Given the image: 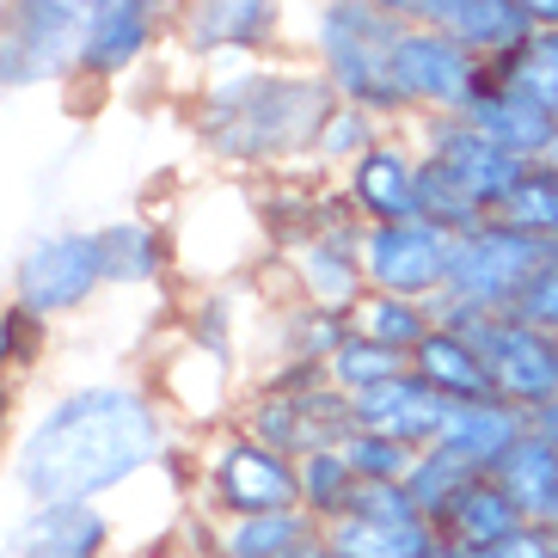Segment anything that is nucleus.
<instances>
[{"label": "nucleus", "instance_id": "f257e3e1", "mask_svg": "<svg viewBox=\"0 0 558 558\" xmlns=\"http://www.w3.org/2000/svg\"><path fill=\"white\" fill-rule=\"evenodd\" d=\"M179 466L191 473V436L160 405L154 380L130 368L44 393L7 448V485L19 504H111Z\"/></svg>", "mask_w": 558, "mask_h": 558}, {"label": "nucleus", "instance_id": "f03ea898", "mask_svg": "<svg viewBox=\"0 0 558 558\" xmlns=\"http://www.w3.org/2000/svg\"><path fill=\"white\" fill-rule=\"evenodd\" d=\"M338 93L295 50L264 62L203 68L184 99V135L221 179H295L313 172L319 130Z\"/></svg>", "mask_w": 558, "mask_h": 558}, {"label": "nucleus", "instance_id": "7ed1b4c3", "mask_svg": "<svg viewBox=\"0 0 558 558\" xmlns=\"http://www.w3.org/2000/svg\"><path fill=\"white\" fill-rule=\"evenodd\" d=\"M399 19H387L375 0H295V25H289V50L307 68H319V81L344 105L380 111L399 123L393 105V44Z\"/></svg>", "mask_w": 558, "mask_h": 558}, {"label": "nucleus", "instance_id": "20e7f679", "mask_svg": "<svg viewBox=\"0 0 558 558\" xmlns=\"http://www.w3.org/2000/svg\"><path fill=\"white\" fill-rule=\"evenodd\" d=\"M172 252H179L184 289H215V282H252L270 264V221H264V191L246 179H209L191 184V197L166 215Z\"/></svg>", "mask_w": 558, "mask_h": 558}, {"label": "nucleus", "instance_id": "39448f33", "mask_svg": "<svg viewBox=\"0 0 558 558\" xmlns=\"http://www.w3.org/2000/svg\"><path fill=\"white\" fill-rule=\"evenodd\" d=\"M233 424L258 436L264 448L301 460L319 448H338L356 429V417H350V393L331 387L319 362H258Z\"/></svg>", "mask_w": 558, "mask_h": 558}, {"label": "nucleus", "instance_id": "423d86ee", "mask_svg": "<svg viewBox=\"0 0 558 558\" xmlns=\"http://www.w3.org/2000/svg\"><path fill=\"white\" fill-rule=\"evenodd\" d=\"M295 460L264 448L240 424L209 429L191 442V504L203 515H270V509H295Z\"/></svg>", "mask_w": 558, "mask_h": 558}, {"label": "nucleus", "instance_id": "0eeeda50", "mask_svg": "<svg viewBox=\"0 0 558 558\" xmlns=\"http://www.w3.org/2000/svg\"><path fill=\"white\" fill-rule=\"evenodd\" d=\"M7 295L19 307H32L37 319L68 326L93 313L111 289H105V246L99 228H44L37 240H25L7 270Z\"/></svg>", "mask_w": 558, "mask_h": 558}, {"label": "nucleus", "instance_id": "6e6552de", "mask_svg": "<svg viewBox=\"0 0 558 558\" xmlns=\"http://www.w3.org/2000/svg\"><path fill=\"white\" fill-rule=\"evenodd\" d=\"M546 240H527L504 215H485L478 228L454 233L448 246V282L436 295V319H466V313H515L522 282L534 270Z\"/></svg>", "mask_w": 558, "mask_h": 558}, {"label": "nucleus", "instance_id": "1a4fd4ad", "mask_svg": "<svg viewBox=\"0 0 558 558\" xmlns=\"http://www.w3.org/2000/svg\"><path fill=\"white\" fill-rule=\"evenodd\" d=\"M492 81V62H478L442 25H405L393 44V105L399 123L424 117H466Z\"/></svg>", "mask_w": 558, "mask_h": 558}, {"label": "nucleus", "instance_id": "9d476101", "mask_svg": "<svg viewBox=\"0 0 558 558\" xmlns=\"http://www.w3.org/2000/svg\"><path fill=\"white\" fill-rule=\"evenodd\" d=\"M93 0H0V93L68 86Z\"/></svg>", "mask_w": 558, "mask_h": 558}, {"label": "nucleus", "instance_id": "9b49d317", "mask_svg": "<svg viewBox=\"0 0 558 558\" xmlns=\"http://www.w3.org/2000/svg\"><path fill=\"white\" fill-rule=\"evenodd\" d=\"M295 0H184L172 19V56L197 68L264 62L289 50Z\"/></svg>", "mask_w": 558, "mask_h": 558}, {"label": "nucleus", "instance_id": "f8f14e48", "mask_svg": "<svg viewBox=\"0 0 558 558\" xmlns=\"http://www.w3.org/2000/svg\"><path fill=\"white\" fill-rule=\"evenodd\" d=\"M148 380H154V393H160V405L179 417V429H191V442H197V436L228 429L233 417H240V399H246L252 368L246 362L215 356V350L184 344V338L166 331V350L148 368Z\"/></svg>", "mask_w": 558, "mask_h": 558}, {"label": "nucleus", "instance_id": "ddd939ff", "mask_svg": "<svg viewBox=\"0 0 558 558\" xmlns=\"http://www.w3.org/2000/svg\"><path fill=\"white\" fill-rule=\"evenodd\" d=\"M442 326L466 331L492 368V393L522 411H541L558 399V331L527 326L522 313H466V319H442Z\"/></svg>", "mask_w": 558, "mask_h": 558}, {"label": "nucleus", "instance_id": "4468645a", "mask_svg": "<svg viewBox=\"0 0 558 558\" xmlns=\"http://www.w3.org/2000/svg\"><path fill=\"white\" fill-rule=\"evenodd\" d=\"M331 558H429L442 527L429 522L405 485H356L350 509L319 527Z\"/></svg>", "mask_w": 558, "mask_h": 558}, {"label": "nucleus", "instance_id": "2eb2a0df", "mask_svg": "<svg viewBox=\"0 0 558 558\" xmlns=\"http://www.w3.org/2000/svg\"><path fill=\"white\" fill-rule=\"evenodd\" d=\"M166 44H172V7L166 0H93L86 7L74 81L117 86V81H130V74H142Z\"/></svg>", "mask_w": 558, "mask_h": 558}, {"label": "nucleus", "instance_id": "dca6fc26", "mask_svg": "<svg viewBox=\"0 0 558 558\" xmlns=\"http://www.w3.org/2000/svg\"><path fill=\"white\" fill-rule=\"evenodd\" d=\"M405 130H411V142H417V154H424V166H436L442 179H454L485 215L504 209V197L527 172V160L497 148L473 117H424V123H405Z\"/></svg>", "mask_w": 558, "mask_h": 558}, {"label": "nucleus", "instance_id": "f3484780", "mask_svg": "<svg viewBox=\"0 0 558 558\" xmlns=\"http://www.w3.org/2000/svg\"><path fill=\"white\" fill-rule=\"evenodd\" d=\"M264 270L289 282V301H313V307H326V313H356L362 295H368V277H362V221L344 215V221L295 240L289 252H277Z\"/></svg>", "mask_w": 558, "mask_h": 558}, {"label": "nucleus", "instance_id": "a211bd4d", "mask_svg": "<svg viewBox=\"0 0 558 558\" xmlns=\"http://www.w3.org/2000/svg\"><path fill=\"white\" fill-rule=\"evenodd\" d=\"M448 246H454V233H442L424 215L387 221V228H362V277H368L375 295L436 301L448 282Z\"/></svg>", "mask_w": 558, "mask_h": 558}, {"label": "nucleus", "instance_id": "6ab92c4d", "mask_svg": "<svg viewBox=\"0 0 558 558\" xmlns=\"http://www.w3.org/2000/svg\"><path fill=\"white\" fill-rule=\"evenodd\" d=\"M338 197L350 203V215H356L362 228L411 221V215L424 209V154H417L405 123L387 142H375L356 166L338 172Z\"/></svg>", "mask_w": 558, "mask_h": 558}, {"label": "nucleus", "instance_id": "aec40b11", "mask_svg": "<svg viewBox=\"0 0 558 558\" xmlns=\"http://www.w3.org/2000/svg\"><path fill=\"white\" fill-rule=\"evenodd\" d=\"M117 534L111 504H19L0 527V558H111Z\"/></svg>", "mask_w": 558, "mask_h": 558}, {"label": "nucleus", "instance_id": "412c9836", "mask_svg": "<svg viewBox=\"0 0 558 558\" xmlns=\"http://www.w3.org/2000/svg\"><path fill=\"white\" fill-rule=\"evenodd\" d=\"M191 527H197V541L179 527V553L191 558H295L301 546L319 541V522L301 515V509H270V515H203L191 504Z\"/></svg>", "mask_w": 558, "mask_h": 558}, {"label": "nucleus", "instance_id": "4be33fe9", "mask_svg": "<svg viewBox=\"0 0 558 558\" xmlns=\"http://www.w3.org/2000/svg\"><path fill=\"white\" fill-rule=\"evenodd\" d=\"M99 246H105V289L111 295L148 301V295H166V282L179 277L166 215H111V221H99Z\"/></svg>", "mask_w": 558, "mask_h": 558}, {"label": "nucleus", "instance_id": "5701e85b", "mask_svg": "<svg viewBox=\"0 0 558 558\" xmlns=\"http://www.w3.org/2000/svg\"><path fill=\"white\" fill-rule=\"evenodd\" d=\"M522 436H527V411L497 399V393H485V399H448L436 448L454 454L466 473H497L504 454L522 442Z\"/></svg>", "mask_w": 558, "mask_h": 558}, {"label": "nucleus", "instance_id": "b1692460", "mask_svg": "<svg viewBox=\"0 0 558 558\" xmlns=\"http://www.w3.org/2000/svg\"><path fill=\"white\" fill-rule=\"evenodd\" d=\"M442 411H448V399L436 393V387H424L411 368L350 399L356 429H375V436H393V442H411V448H436V436H442Z\"/></svg>", "mask_w": 558, "mask_h": 558}, {"label": "nucleus", "instance_id": "393cba45", "mask_svg": "<svg viewBox=\"0 0 558 558\" xmlns=\"http://www.w3.org/2000/svg\"><path fill=\"white\" fill-rule=\"evenodd\" d=\"M344 338H350V313H326L313 301H270L258 326V362H319L326 368Z\"/></svg>", "mask_w": 558, "mask_h": 558}, {"label": "nucleus", "instance_id": "a878e982", "mask_svg": "<svg viewBox=\"0 0 558 558\" xmlns=\"http://www.w3.org/2000/svg\"><path fill=\"white\" fill-rule=\"evenodd\" d=\"M466 117L492 135L497 148H509L515 160H527V166L546 160V148H553V135H558V117L546 111L541 99H527V93H515L509 81H497V68H492V81H485V93L473 99Z\"/></svg>", "mask_w": 558, "mask_h": 558}, {"label": "nucleus", "instance_id": "bb28decb", "mask_svg": "<svg viewBox=\"0 0 558 558\" xmlns=\"http://www.w3.org/2000/svg\"><path fill=\"white\" fill-rule=\"evenodd\" d=\"M527 515L515 509V497L497 485L492 473H473L466 485H460V497L442 509V541H454V546H466V553H485V546H497L504 534H515Z\"/></svg>", "mask_w": 558, "mask_h": 558}, {"label": "nucleus", "instance_id": "cd10ccee", "mask_svg": "<svg viewBox=\"0 0 558 558\" xmlns=\"http://www.w3.org/2000/svg\"><path fill=\"white\" fill-rule=\"evenodd\" d=\"M411 375L424 380V387H436L442 399H485L492 393V368H485L478 344L466 331L442 326V319H436V331H429L424 344L411 350Z\"/></svg>", "mask_w": 558, "mask_h": 558}, {"label": "nucleus", "instance_id": "c85d7f7f", "mask_svg": "<svg viewBox=\"0 0 558 558\" xmlns=\"http://www.w3.org/2000/svg\"><path fill=\"white\" fill-rule=\"evenodd\" d=\"M497 485H504L509 497H515V509H522L527 522H553L558 515V448H546L534 429H527L522 442L504 454V466H497Z\"/></svg>", "mask_w": 558, "mask_h": 558}, {"label": "nucleus", "instance_id": "c756f323", "mask_svg": "<svg viewBox=\"0 0 558 558\" xmlns=\"http://www.w3.org/2000/svg\"><path fill=\"white\" fill-rule=\"evenodd\" d=\"M448 32H454L460 44L478 56V62L497 68V62H509V56L534 37V19H527L522 7H509V0H466Z\"/></svg>", "mask_w": 558, "mask_h": 558}, {"label": "nucleus", "instance_id": "7c9ffc66", "mask_svg": "<svg viewBox=\"0 0 558 558\" xmlns=\"http://www.w3.org/2000/svg\"><path fill=\"white\" fill-rule=\"evenodd\" d=\"M350 331H362V338H375V344L399 350L411 362V350L436 331V301H405V295H375L368 289L362 307L350 313Z\"/></svg>", "mask_w": 558, "mask_h": 558}, {"label": "nucleus", "instance_id": "2f4dec72", "mask_svg": "<svg viewBox=\"0 0 558 558\" xmlns=\"http://www.w3.org/2000/svg\"><path fill=\"white\" fill-rule=\"evenodd\" d=\"M399 123H387L380 111H362V105H344L338 99V111L326 117V130H319V154H313V172H326V179H338L344 166H356L362 154L375 148V142H387Z\"/></svg>", "mask_w": 558, "mask_h": 558}, {"label": "nucleus", "instance_id": "473e14b6", "mask_svg": "<svg viewBox=\"0 0 558 558\" xmlns=\"http://www.w3.org/2000/svg\"><path fill=\"white\" fill-rule=\"evenodd\" d=\"M295 485H301L295 509H301V515H313L319 527L338 522V515L350 509V497H356V473H350L344 448H319V454H301V460H295Z\"/></svg>", "mask_w": 558, "mask_h": 558}, {"label": "nucleus", "instance_id": "72a5a7b5", "mask_svg": "<svg viewBox=\"0 0 558 558\" xmlns=\"http://www.w3.org/2000/svg\"><path fill=\"white\" fill-rule=\"evenodd\" d=\"M50 356H56V326L37 319L32 307H19L13 295H0V368L32 380V375H44Z\"/></svg>", "mask_w": 558, "mask_h": 558}, {"label": "nucleus", "instance_id": "f704fd0d", "mask_svg": "<svg viewBox=\"0 0 558 558\" xmlns=\"http://www.w3.org/2000/svg\"><path fill=\"white\" fill-rule=\"evenodd\" d=\"M411 362L399 356V350H387V344H375V338H362V331H350L344 344H338V356L326 362V375H331V387L338 393H368V387H380V380H393V375H405Z\"/></svg>", "mask_w": 558, "mask_h": 558}, {"label": "nucleus", "instance_id": "c9c22d12", "mask_svg": "<svg viewBox=\"0 0 558 558\" xmlns=\"http://www.w3.org/2000/svg\"><path fill=\"white\" fill-rule=\"evenodd\" d=\"M497 215H504L509 228H522L527 240H558V179L534 160L522 179H515V191L504 197Z\"/></svg>", "mask_w": 558, "mask_h": 558}, {"label": "nucleus", "instance_id": "e433bc0d", "mask_svg": "<svg viewBox=\"0 0 558 558\" xmlns=\"http://www.w3.org/2000/svg\"><path fill=\"white\" fill-rule=\"evenodd\" d=\"M497 81H509L527 99H541L558 117V32H534L509 62H497Z\"/></svg>", "mask_w": 558, "mask_h": 558}, {"label": "nucleus", "instance_id": "4c0bfd02", "mask_svg": "<svg viewBox=\"0 0 558 558\" xmlns=\"http://www.w3.org/2000/svg\"><path fill=\"white\" fill-rule=\"evenodd\" d=\"M338 448H344V460H350V473H356V485H405L411 460H417V448H411V442L375 436V429H350Z\"/></svg>", "mask_w": 558, "mask_h": 558}, {"label": "nucleus", "instance_id": "58836bf2", "mask_svg": "<svg viewBox=\"0 0 558 558\" xmlns=\"http://www.w3.org/2000/svg\"><path fill=\"white\" fill-rule=\"evenodd\" d=\"M466 478L473 473H466L454 454H442V448H417V460H411V473H405V492L417 497V509H424L429 522H442V509L460 497Z\"/></svg>", "mask_w": 558, "mask_h": 558}, {"label": "nucleus", "instance_id": "ea45409f", "mask_svg": "<svg viewBox=\"0 0 558 558\" xmlns=\"http://www.w3.org/2000/svg\"><path fill=\"white\" fill-rule=\"evenodd\" d=\"M515 313H522L527 326L558 331V240H546V246H541V258H534V270H527V282H522Z\"/></svg>", "mask_w": 558, "mask_h": 558}, {"label": "nucleus", "instance_id": "a19ab883", "mask_svg": "<svg viewBox=\"0 0 558 558\" xmlns=\"http://www.w3.org/2000/svg\"><path fill=\"white\" fill-rule=\"evenodd\" d=\"M558 553V534L553 527H541V522H522L515 534H504L497 546H485L478 558H553Z\"/></svg>", "mask_w": 558, "mask_h": 558}, {"label": "nucleus", "instance_id": "79ce46f5", "mask_svg": "<svg viewBox=\"0 0 558 558\" xmlns=\"http://www.w3.org/2000/svg\"><path fill=\"white\" fill-rule=\"evenodd\" d=\"M387 19H399V25H454V13L466 7V0H375Z\"/></svg>", "mask_w": 558, "mask_h": 558}, {"label": "nucleus", "instance_id": "37998d69", "mask_svg": "<svg viewBox=\"0 0 558 558\" xmlns=\"http://www.w3.org/2000/svg\"><path fill=\"white\" fill-rule=\"evenodd\" d=\"M19 424H25V380L0 368V460H7V448H13Z\"/></svg>", "mask_w": 558, "mask_h": 558}, {"label": "nucleus", "instance_id": "c03bdc74", "mask_svg": "<svg viewBox=\"0 0 558 558\" xmlns=\"http://www.w3.org/2000/svg\"><path fill=\"white\" fill-rule=\"evenodd\" d=\"M527 429H534L546 448H558V399H546L541 411H527Z\"/></svg>", "mask_w": 558, "mask_h": 558}, {"label": "nucleus", "instance_id": "a18cd8bd", "mask_svg": "<svg viewBox=\"0 0 558 558\" xmlns=\"http://www.w3.org/2000/svg\"><path fill=\"white\" fill-rule=\"evenodd\" d=\"M509 7H522L534 19V32H558V0H509Z\"/></svg>", "mask_w": 558, "mask_h": 558}, {"label": "nucleus", "instance_id": "49530a36", "mask_svg": "<svg viewBox=\"0 0 558 558\" xmlns=\"http://www.w3.org/2000/svg\"><path fill=\"white\" fill-rule=\"evenodd\" d=\"M429 558H478V553H466V546H454V541H442V546H436V553H429Z\"/></svg>", "mask_w": 558, "mask_h": 558}, {"label": "nucleus", "instance_id": "de8ad7c7", "mask_svg": "<svg viewBox=\"0 0 558 558\" xmlns=\"http://www.w3.org/2000/svg\"><path fill=\"white\" fill-rule=\"evenodd\" d=\"M295 558H331V553H326V541H313V546H301Z\"/></svg>", "mask_w": 558, "mask_h": 558}, {"label": "nucleus", "instance_id": "09e8293b", "mask_svg": "<svg viewBox=\"0 0 558 558\" xmlns=\"http://www.w3.org/2000/svg\"><path fill=\"white\" fill-rule=\"evenodd\" d=\"M541 166H546V172L558 179V135H553V148H546V160H541Z\"/></svg>", "mask_w": 558, "mask_h": 558}, {"label": "nucleus", "instance_id": "8fccbe9b", "mask_svg": "<svg viewBox=\"0 0 558 558\" xmlns=\"http://www.w3.org/2000/svg\"><path fill=\"white\" fill-rule=\"evenodd\" d=\"M166 7H172V19H179V7H184V0H166Z\"/></svg>", "mask_w": 558, "mask_h": 558}, {"label": "nucleus", "instance_id": "3c124183", "mask_svg": "<svg viewBox=\"0 0 558 558\" xmlns=\"http://www.w3.org/2000/svg\"><path fill=\"white\" fill-rule=\"evenodd\" d=\"M0 485H7V460H0Z\"/></svg>", "mask_w": 558, "mask_h": 558}, {"label": "nucleus", "instance_id": "603ef678", "mask_svg": "<svg viewBox=\"0 0 558 558\" xmlns=\"http://www.w3.org/2000/svg\"><path fill=\"white\" fill-rule=\"evenodd\" d=\"M546 527H553V534H558V515H553V522H546Z\"/></svg>", "mask_w": 558, "mask_h": 558}, {"label": "nucleus", "instance_id": "864d4df0", "mask_svg": "<svg viewBox=\"0 0 558 558\" xmlns=\"http://www.w3.org/2000/svg\"><path fill=\"white\" fill-rule=\"evenodd\" d=\"M553 558H558V553H553Z\"/></svg>", "mask_w": 558, "mask_h": 558}]
</instances>
